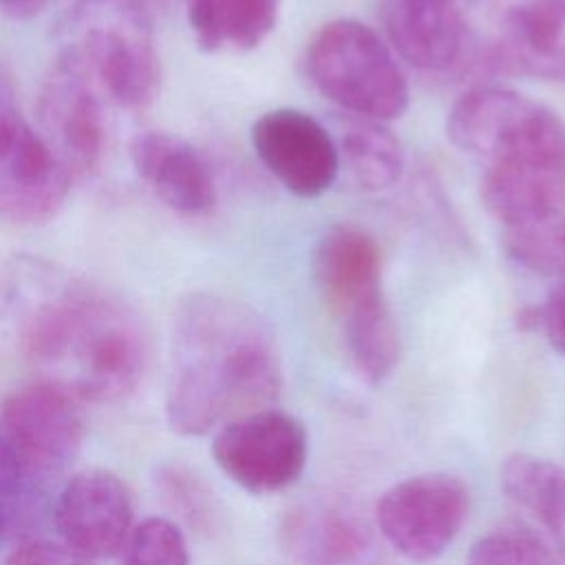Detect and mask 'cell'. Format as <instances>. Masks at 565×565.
Wrapping results in <instances>:
<instances>
[{
	"label": "cell",
	"instance_id": "6da1fadb",
	"mask_svg": "<svg viewBox=\"0 0 565 565\" xmlns=\"http://www.w3.org/2000/svg\"><path fill=\"white\" fill-rule=\"evenodd\" d=\"M24 358L82 402L113 404L141 384L150 342L137 311L119 296L26 263L9 271Z\"/></svg>",
	"mask_w": 565,
	"mask_h": 565
},
{
	"label": "cell",
	"instance_id": "7a4b0ae2",
	"mask_svg": "<svg viewBox=\"0 0 565 565\" xmlns=\"http://www.w3.org/2000/svg\"><path fill=\"white\" fill-rule=\"evenodd\" d=\"M280 380L274 333L249 305L214 291L179 302L166 388L170 430L201 437L234 417L271 408Z\"/></svg>",
	"mask_w": 565,
	"mask_h": 565
},
{
	"label": "cell",
	"instance_id": "3957f363",
	"mask_svg": "<svg viewBox=\"0 0 565 565\" xmlns=\"http://www.w3.org/2000/svg\"><path fill=\"white\" fill-rule=\"evenodd\" d=\"M311 267L355 369L382 382L399 360V333L382 291L377 243L358 227L333 225L318 241Z\"/></svg>",
	"mask_w": 565,
	"mask_h": 565
},
{
	"label": "cell",
	"instance_id": "277c9868",
	"mask_svg": "<svg viewBox=\"0 0 565 565\" xmlns=\"http://www.w3.org/2000/svg\"><path fill=\"white\" fill-rule=\"evenodd\" d=\"M446 132L483 166V174L565 168V121L512 88L468 90L452 104Z\"/></svg>",
	"mask_w": 565,
	"mask_h": 565
},
{
	"label": "cell",
	"instance_id": "5b68a950",
	"mask_svg": "<svg viewBox=\"0 0 565 565\" xmlns=\"http://www.w3.org/2000/svg\"><path fill=\"white\" fill-rule=\"evenodd\" d=\"M102 97L139 108L154 99L161 64L152 15L132 0H77L62 46Z\"/></svg>",
	"mask_w": 565,
	"mask_h": 565
},
{
	"label": "cell",
	"instance_id": "8992f818",
	"mask_svg": "<svg viewBox=\"0 0 565 565\" xmlns=\"http://www.w3.org/2000/svg\"><path fill=\"white\" fill-rule=\"evenodd\" d=\"M307 71L342 113L386 121L408 106V84L391 46L358 20L322 24L309 42Z\"/></svg>",
	"mask_w": 565,
	"mask_h": 565
},
{
	"label": "cell",
	"instance_id": "52a82bcc",
	"mask_svg": "<svg viewBox=\"0 0 565 565\" xmlns=\"http://www.w3.org/2000/svg\"><path fill=\"white\" fill-rule=\"evenodd\" d=\"M0 435L13 450L26 483L44 488L64 477L82 452L84 402L60 382L33 380L2 399Z\"/></svg>",
	"mask_w": 565,
	"mask_h": 565
},
{
	"label": "cell",
	"instance_id": "ba28073f",
	"mask_svg": "<svg viewBox=\"0 0 565 565\" xmlns=\"http://www.w3.org/2000/svg\"><path fill=\"white\" fill-rule=\"evenodd\" d=\"M472 35L481 64L565 84V0H483Z\"/></svg>",
	"mask_w": 565,
	"mask_h": 565
},
{
	"label": "cell",
	"instance_id": "9c48e42d",
	"mask_svg": "<svg viewBox=\"0 0 565 565\" xmlns=\"http://www.w3.org/2000/svg\"><path fill=\"white\" fill-rule=\"evenodd\" d=\"M71 174L13 102L0 77V216L15 225H40L57 216Z\"/></svg>",
	"mask_w": 565,
	"mask_h": 565
},
{
	"label": "cell",
	"instance_id": "30bf717a",
	"mask_svg": "<svg viewBox=\"0 0 565 565\" xmlns=\"http://www.w3.org/2000/svg\"><path fill=\"white\" fill-rule=\"evenodd\" d=\"M305 426L276 408L234 417L214 430L212 457L236 486L254 494L289 488L305 470Z\"/></svg>",
	"mask_w": 565,
	"mask_h": 565
},
{
	"label": "cell",
	"instance_id": "8fae6325",
	"mask_svg": "<svg viewBox=\"0 0 565 565\" xmlns=\"http://www.w3.org/2000/svg\"><path fill=\"white\" fill-rule=\"evenodd\" d=\"M470 510L466 483L448 472L408 477L388 488L375 508V525L393 550L430 561L448 550Z\"/></svg>",
	"mask_w": 565,
	"mask_h": 565
},
{
	"label": "cell",
	"instance_id": "7c38bea8",
	"mask_svg": "<svg viewBox=\"0 0 565 565\" xmlns=\"http://www.w3.org/2000/svg\"><path fill=\"white\" fill-rule=\"evenodd\" d=\"M40 135L71 177L97 170L106 148L102 93L64 51L55 57L38 95Z\"/></svg>",
	"mask_w": 565,
	"mask_h": 565
},
{
	"label": "cell",
	"instance_id": "4fadbf2b",
	"mask_svg": "<svg viewBox=\"0 0 565 565\" xmlns=\"http://www.w3.org/2000/svg\"><path fill=\"white\" fill-rule=\"evenodd\" d=\"M280 547L294 565H386L384 539L360 505L320 494L294 505L280 523Z\"/></svg>",
	"mask_w": 565,
	"mask_h": 565
},
{
	"label": "cell",
	"instance_id": "5bb4252c",
	"mask_svg": "<svg viewBox=\"0 0 565 565\" xmlns=\"http://www.w3.org/2000/svg\"><path fill=\"white\" fill-rule=\"evenodd\" d=\"M53 523L60 541L75 552L93 561L119 556L135 527L130 490L113 470H79L57 492Z\"/></svg>",
	"mask_w": 565,
	"mask_h": 565
},
{
	"label": "cell",
	"instance_id": "9a60e30c",
	"mask_svg": "<svg viewBox=\"0 0 565 565\" xmlns=\"http://www.w3.org/2000/svg\"><path fill=\"white\" fill-rule=\"evenodd\" d=\"M252 146L265 170L300 199L320 196L340 174L329 128L298 108L260 115L252 126Z\"/></svg>",
	"mask_w": 565,
	"mask_h": 565
},
{
	"label": "cell",
	"instance_id": "2e32d148",
	"mask_svg": "<svg viewBox=\"0 0 565 565\" xmlns=\"http://www.w3.org/2000/svg\"><path fill=\"white\" fill-rule=\"evenodd\" d=\"M384 38L411 66L448 75L475 60V35L455 0H380Z\"/></svg>",
	"mask_w": 565,
	"mask_h": 565
},
{
	"label": "cell",
	"instance_id": "e0dca14e",
	"mask_svg": "<svg viewBox=\"0 0 565 565\" xmlns=\"http://www.w3.org/2000/svg\"><path fill=\"white\" fill-rule=\"evenodd\" d=\"M130 157L139 179L172 212L194 218L216 207L212 168L188 139L148 130L135 137Z\"/></svg>",
	"mask_w": 565,
	"mask_h": 565
},
{
	"label": "cell",
	"instance_id": "ac0fdd59",
	"mask_svg": "<svg viewBox=\"0 0 565 565\" xmlns=\"http://www.w3.org/2000/svg\"><path fill=\"white\" fill-rule=\"evenodd\" d=\"M340 172L360 192H382L391 188L404 168V152L399 139L384 126V121L342 113L329 128Z\"/></svg>",
	"mask_w": 565,
	"mask_h": 565
},
{
	"label": "cell",
	"instance_id": "d6986e66",
	"mask_svg": "<svg viewBox=\"0 0 565 565\" xmlns=\"http://www.w3.org/2000/svg\"><path fill=\"white\" fill-rule=\"evenodd\" d=\"M501 488L547 534L556 561H565V470L550 459L516 452L501 466Z\"/></svg>",
	"mask_w": 565,
	"mask_h": 565
},
{
	"label": "cell",
	"instance_id": "ffe728a7",
	"mask_svg": "<svg viewBox=\"0 0 565 565\" xmlns=\"http://www.w3.org/2000/svg\"><path fill=\"white\" fill-rule=\"evenodd\" d=\"M280 0H185L188 24L203 51L256 49L276 26Z\"/></svg>",
	"mask_w": 565,
	"mask_h": 565
},
{
	"label": "cell",
	"instance_id": "44dd1931",
	"mask_svg": "<svg viewBox=\"0 0 565 565\" xmlns=\"http://www.w3.org/2000/svg\"><path fill=\"white\" fill-rule=\"evenodd\" d=\"M119 565H192V558L185 534L174 521L148 516L128 534Z\"/></svg>",
	"mask_w": 565,
	"mask_h": 565
},
{
	"label": "cell",
	"instance_id": "7402d4cb",
	"mask_svg": "<svg viewBox=\"0 0 565 565\" xmlns=\"http://www.w3.org/2000/svg\"><path fill=\"white\" fill-rule=\"evenodd\" d=\"M505 252L521 267L565 278V214L547 223L505 230Z\"/></svg>",
	"mask_w": 565,
	"mask_h": 565
},
{
	"label": "cell",
	"instance_id": "603a6c76",
	"mask_svg": "<svg viewBox=\"0 0 565 565\" xmlns=\"http://www.w3.org/2000/svg\"><path fill=\"white\" fill-rule=\"evenodd\" d=\"M466 565H556V556L532 530L499 527L472 545Z\"/></svg>",
	"mask_w": 565,
	"mask_h": 565
},
{
	"label": "cell",
	"instance_id": "cb8c5ba5",
	"mask_svg": "<svg viewBox=\"0 0 565 565\" xmlns=\"http://www.w3.org/2000/svg\"><path fill=\"white\" fill-rule=\"evenodd\" d=\"M31 486L26 483L13 450L0 435V547L20 516V508Z\"/></svg>",
	"mask_w": 565,
	"mask_h": 565
},
{
	"label": "cell",
	"instance_id": "d4e9b609",
	"mask_svg": "<svg viewBox=\"0 0 565 565\" xmlns=\"http://www.w3.org/2000/svg\"><path fill=\"white\" fill-rule=\"evenodd\" d=\"M2 565H97V561L75 552L60 539H26L7 554Z\"/></svg>",
	"mask_w": 565,
	"mask_h": 565
},
{
	"label": "cell",
	"instance_id": "484cf974",
	"mask_svg": "<svg viewBox=\"0 0 565 565\" xmlns=\"http://www.w3.org/2000/svg\"><path fill=\"white\" fill-rule=\"evenodd\" d=\"M539 329L545 331L552 349L565 355V278H561L558 285L547 296V300L539 305Z\"/></svg>",
	"mask_w": 565,
	"mask_h": 565
},
{
	"label": "cell",
	"instance_id": "4316f807",
	"mask_svg": "<svg viewBox=\"0 0 565 565\" xmlns=\"http://www.w3.org/2000/svg\"><path fill=\"white\" fill-rule=\"evenodd\" d=\"M51 0H0V11L13 20H29L38 15Z\"/></svg>",
	"mask_w": 565,
	"mask_h": 565
},
{
	"label": "cell",
	"instance_id": "83f0119b",
	"mask_svg": "<svg viewBox=\"0 0 565 565\" xmlns=\"http://www.w3.org/2000/svg\"><path fill=\"white\" fill-rule=\"evenodd\" d=\"M137 7H141L143 11H148L154 18V11L166 2V0H132Z\"/></svg>",
	"mask_w": 565,
	"mask_h": 565
},
{
	"label": "cell",
	"instance_id": "f1b7e54d",
	"mask_svg": "<svg viewBox=\"0 0 565 565\" xmlns=\"http://www.w3.org/2000/svg\"><path fill=\"white\" fill-rule=\"evenodd\" d=\"M556 565H565V561H556Z\"/></svg>",
	"mask_w": 565,
	"mask_h": 565
}]
</instances>
